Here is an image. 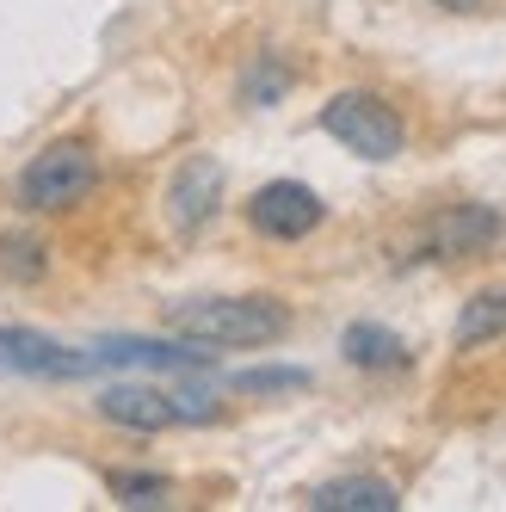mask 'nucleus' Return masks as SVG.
Returning <instances> with one entry per match:
<instances>
[{
	"label": "nucleus",
	"instance_id": "nucleus-3",
	"mask_svg": "<svg viewBox=\"0 0 506 512\" xmlns=\"http://www.w3.org/2000/svg\"><path fill=\"white\" fill-rule=\"evenodd\" d=\"M321 130H328L340 149H352L358 161H395L402 155V118H395V105L377 99V93H334L321 105Z\"/></svg>",
	"mask_w": 506,
	"mask_h": 512
},
{
	"label": "nucleus",
	"instance_id": "nucleus-7",
	"mask_svg": "<svg viewBox=\"0 0 506 512\" xmlns=\"http://www.w3.org/2000/svg\"><path fill=\"white\" fill-rule=\"evenodd\" d=\"M216 204H223V167H216L210 155H192V161H179V173L167 179V223L179 235H198Z\"/></svg>",
	"mask_w": 506,
	"mask_h": 512
},
{
	"label": "nucleus",
	"instance_id": "nucleus-8",
	"mask_svg": "<svg viewBox=\"0 0 506 512\" xmlns=\"http://www.w3.org/2000/svg\"><path fill=\"white\" fill-rule=\"evenodd\" d=\"M0 364L7 371H31V377H81V371H93V352H68L44 334H25V327H0Z\"/></svg>",
	"mask_w": 506,
	"mask_h": 512
},
{
	"label": "nucleus",
	"instance_id": "nucleus-10",
	"mask_svg": "<svg viewBox=\"0 0 506 512\" xmlns=\"http://www.w3.org/2000/svg\"><path fill=\"white\" fill-rule=\"evenodd\" d=\"M93 364H161V371H204V352L167 346V340H99Z\"/></svg>",
	"mask_w": 506,
	"mask_h": 512
},
{
	"label": "nucleus",
	"instance_id": "nucleus-17",
	"mask_svg": "<svg viewBox=\"0 0 506 512\" xmlns=\"http://www.w3.org/2000/svg\"><path fill=\"white\" fill-rule=\"evenodd\" d=\"M439 7H445V13H476L482 0H439Z\"/></svg>",
	"mask_w": 506,
	"mask_h": 512
},
{
	"label": "nucleus",
	"instance_id": "nucleus-12",
	"mask_svg": "<svg viewBox=\"0 0 506 512\" xmlns=\"http://www.w3.org/2000/svg\"><path fill=\"white\" fill-rule=\"evenodd\" d=\"M50 272V241L31 229H7L0 235V278L7 284H38Z\"/></svg>",
	"mask_w": 506,
	"mask_h": 512
},
{
	"label": "nucleus",
	"instance_id": "nucleus-15",
	"mask_svg": "<svg viewBox=\"0 0 506 512\" xmlns=\"http://www.w3.org/2000/svg\"><path fill=\"white\" fill-rule=\"evenodd\" d=\"M284 87H291V75H284V68H278L272 56H260V68L247 75V99H253V105H272Z\"/></svg>",
	"mask_w": 506,
	"mask_h": 512
},
{
	"label": "nucleus",
	"instance_id": "nucleus-13",
	"mask_svg": "<svg viewBox=\"0 0 506 512\" xmlns=\"http://www.w3.org/2000/svg\"><path fill=\"white\" fill-rule=\"evenodd\" d=\"M506 334V290H476L457 315V346H482V340H500Z\"/></svg>",
	"mask_w": 506,
	"mask_h": 512
},
{
	"label": "nucleus",
	"instance_id": "nucleus-4",
	"mask_svg": "<svg viewBox=\"0 0 506 512\" xmlns=\"http://www.w3.org/2000/svg\"><path fill=\"white\" fill-rule=\"evenodd\" d=\"M216 401L210 395H167V389H149V383H118L99 395V420H112L124 432H167V426H210Z\"/></svg>",
	"mask_w": 506,
	"mask_h": 512
},
{
	"label": "nucleus",
	"instance_id": "nucleus-2",
	"mask_svg": "<svg viewBox=\"0 0 506 512\" xmlns=\"http://www.w3.org/2000/svg\"><path fill=\"white\" fill-rule=\"evenodd\" d=\"M99 179V161H93V142L81 136H62L50 142L44 155H31L25 173H19V204L38 210V216H56V210H75Z\"/></svg>",
	"mask_w": 506,
	"mask_h": 512
},
{
	"label": "nucleus",
	"instance_id": "nucleus-5",
	"mask_svg": "<svg viewBox=\"0 0 506 512\" xmlns=\"http://www.w3.org/2000/svg\"><path fill=\"white\" fill-rule=\"evenodd\" d=\"M506 235V216L494 204H451L426 223L420 235V260H476Z\"/></svg>",
	"mask_w": 506,
	"mask_h": 512
},
{
	"label": "nucleus",
	"instance_id": "nucleus-16",
	"mask_svg": "<svg viewBox=\"0 0 506 512\" xmlns=\"http://www.w3.org/2000/svg\"><path fill=\"white\" fill-rule=\"evenodd\" d=\"M309 377L303 371H241L235 389H303Z\"/></svg>",
	"mask_w": 506,
	"mask_h": 512
},
{
	"label": "nucleus",
	"instance_id": "nucleus-9",
	"mask_svg": "<svg viewBox=\"0 0 506 512\" xmlns=\"http://www.w3.org/2000/svg\"><path fill=\"white\" fill-rule=\"evenodd\" d=\"M315 512H395L402 506V488L383 482V475H334L309 494Z\"/></svg>",
	"mask_w": 506,
	"mask_h": 512
},
{
	"label": "nucleus",
	"instance_id": "nucleus-14",
	"mask_svg": "<svg viewBox=\"0 0 506 512\" xmlns=\"http://www.w3.org/2000/svg\"><path fill=\"white\" fill-rule=\"evenodd\" d=\"M105 482H112L118 506H161L173 494V482H167V475H155V469H112Z\"/></svg>",
	"mask_w": 506,
	"mask_h": 512
},
{
	"label": "nucleus",
	"instance_id": "nucleus-1",
	"mask_svg": "<svg viewBox=\"0 0 506 512\" xmlns=\"http://www.w3.org/2000/svg\"><path fill=\"white\" fill-rule=\"evenodd\" d=\"M167 327L192 346H272L291 334V309L278 297H192L167 309Z\"/></svg>",
	"mask_w": 506,
	"mask_h": 512
},
{
	"label": "nucleus",
	"instance_id": "nucleus-6",
	"mask_svg": "<svg viewBox=\"0 0 506 512\" xmlns=\"http://www.w3.org/2000/svg\"><path fill=\"white\" fill-rule=\"evenodd\" d=\"M321 216H328V204H321V192H309L303 179H272V186H260L247 198V223L266 241H303V235L321 229Z\"/></svg>",
	"mask_w": 506,
	"mask_h": 512
},
{
	"label": "nucleus",
	"instance_id": "nucleus-11",
	"mask_svg": "<svg viewBox=\"0 0 506 512\" xmlns=\"http://www.w3.org/2000/svg\"><path fill=\"white\" fill-rule=\"evenodd\" d=\"M340 352L358 364V371H402L408 364V346L395 340L389 327H377V321H352L340 334Z\"/></svg>",
	"mask_w": 506,
	"mask_h": 512
}]
</instances>
